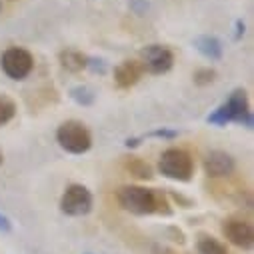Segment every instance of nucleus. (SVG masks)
I'll return each instance as SVG.
<instances>
[{"label": "nucleus", "instance_id": "nucleus-1", "mask_svg": "<svg viewBox=\"0 0 254 254\" xmlns=\"http://www.w3.org/2000/svg\"><path fill=\"white\" fill-rule=\"evenodd\" d=\"M118 204L130 214L136 216H146V214H170V204L164 198V194L156 192V190L144 188V186H122L116 192Z\"/></svg>", "mask_w": 254, "mask_h": 254}, {"label": "nucleus", "instance_id": "nucleus-2", "mask_svg": "<svg viewBox=\"0 0 254 254\" xmlns=\"http://www.w3.org/2000/svg\"><path fill=\"white\" fill-rule=\"evenodd\" d=\"M210 124L214 126H226L228 122H238L242 126H252V114H250V106H248V98H246V92L244 90H234L228 100L218 106L208 118H206Z\"/></svg>", "mask_w": 254, "mask_h": 254}, {"label": "nucleus", "instance_id": "nucleus-3", "mask_svg": "<svg viewBox=\"0 0 254 254\" xmlns=\"http://www.w3.org/2000/svg\"><path fill=\"white\" fill-rule=\"evenodd\" d=\"M56 140L60 148H64L70 154H84L92 146V136L88 128L78 120H66L58 126Z\"/></svg>", "mask_w": 254, "mask_h": 254}, {"label": "nucleus", "instance_id": "nucleus-4", "mask_svg": "<svg viewBox=\"0 0 254 254\" xmlns=\"http://www.w3.org/2000/svg\"><path fill=\"white\" fill-rule=\"evenodd\" d=\"M158 170L160 174H164L170 180L176 182H188L192 178L194 172V164L190 154L182 148H168L162 152L160 160H158Z\"/></svg>", "mask_w": 254, "mask_h": 254}, {"label": "nucleus", "instance_id": "nucleus-5", "mask_svg": "<svg viewBox=\"0 0 254 254\" xmlns=\"http://www.w3.org/2000/svg\"><path fill=\"white\" fill-rule=\"evenodd\" d=\"M0 66H2L4 74L12 80H22L26 78L32 68H34V58L26 48L20 46H10L2 52V58H0Z\"/></svg>", "mask_w": 254, "mask_h": 254}, {"label": "nucleus", "instance_id": "nucleus-6", "mask_svg": "<svg viewBox=\"0 0 254 254\" xmlns=\"http://www.w3.org/2000/svg\"><path fill=\"white\" fill-rule=\"evenodd\" d=\"M60 210L66 216H84L92 210V194L82 184H70L60 198Z\"/></svg>", "mask_w": 254, "mask_h": 254}, {"label": "nucleus", "instance_id": "nucleus-7", "mask_svg": "<svg viewBox=\"0 0 254 254\" xmlns=\"http://www.w3.org/2000/svg\"><path fill=\"white\" fill-rule=\"evenodd\" d=\"M140 64H142L144 72L166 74L174 64V54L168 46L150 44V46L142 48V52H140Z\"/></svg>", "mask_w": 254, "mask_h": 254}, {"label": "nucleus", "instance_id": "nucleus-8", "mask_svg": "<svg viewBox=\"0 0 254 254\" xmlns=\"http://www.w3.org/2000/svg\"><path fill=\"white\" fill-rule=\"evenodd\" d=\"M222 234L228 238V242H232L234 246H238L242 250H250L254 246V228L250 222H246L242 218L224 220Z\"/></svg>", "mask_w": 254, "mask_h": 254}, {"label": "nucleus", "instance_id": "nucleus-9", "mask_svg": "<svg viewBox=\"0 0 254 254\" xmlns=\"http://www.w3.org/2000/svg\"><path fill=\"white\" fill-rule=\"evenodd\" d=\"M236 162L234 158L224 150H212L204 158V172L208 178H226L234 172Z\"/></svg>", "mask_w": 254, "mask_h": 254}, {"label": "nucleus", "instance_id": "nucleus-10", "mask_svg": "<svg viewBox=\"0 0 254 254\" xmlns=\"http://www.w3.org/2000/svg\"><path fill=\"white\" fill-rule=\"evenodd\" d=\"M144 74V68L140 64V60H124L114 68V82L118 88L128 90L132 88Z\"/></svg>", "mask_w": 254, "mask_h": 254}, {"label": "nucleus", "instance_id": "nucleus-11", "mask_svg": "<svg viewBox=\"0 0 254 254\" xmlns=\"http://www.w3.org/2000/svg\"><path fill=\"white\" fill-rule=\"evenodd\" d=\"M194 46L196 50L204 56V58H210V60H218L222 56V44L216 36H210V34H202V36H196L194 38Z\"/></svg>", "mask_w": 254, "mask_h": 254}, {"label": "nucleus", "instance_id": "nucleus-12", "mask_svg": "<svg viewBox=\"0 0 254 254\" xmlns=\"http://www.w3.org/2000/svg\"><path fill=\"white\" fill-rule=\"evenodd\" d=\"M58 60H60V66L66 72H80L88 66V58L78 50H62Z\"/></svg>", "mask_w": 254, "mask_h": 254}, {"label": "nucleus", "instance_id": "nucleus-13", "mask_svg": "<svg viewBox=\"0 0 254 254\" xmlns=\"http://www.w3.org/2000/svg\"><path fill=\"white\" fill-rule=\"evenodd\" d=\"M124 168H126V172L132 174V176L138 178V180H150V178H152V168H150V164L144 162V160L138 158V156H128V158H126V160H124Z\"/></svg>", "mask_w": 254, "mask_h": 254}, {"label": "nucleus", "instance_id": "nucleus-14", "mask_svg": "<svg viewBox=\"0 0 254 254\" xmlns=\"http://www.w3.org/2000/svg\"><path fill=\"white\" fill-rule=\"evenodd\" d=\"M196 246H198V252L200 254H228L226 246L220 240H216L212 236H206V234H202L198 238V244Z\"/></svg>", "mask_w": 254, "mask_h": 254}, {"label": "nucleus", "instance_id": "nucleus-15", "mask_svg": "<svg viewBox=\"0 0 254 254\" xmlns=\"http://www.w3.org/2000/svg\"><path fill=\"white\" fill-rule=\"evenodd\" d=\"M16 114V104L12 98L4 96V94H0V126H4L8 124Z\"/></svg>", "mask_w": 254, "mask_h": 254}, {"label": "nucleus", "instance_id": "nucleus-16", "mask_svg": "<svg viewBox=\"0 0 254 254\" xmlns=\"http://www.w3.org/2000/svg\"><path fill=\"white\" fill-rule=\"evenodd\" d=\"M192 78H194V84H196V86H206V84H212V82H214L216 72H214L212 68H198Z\"/></svg>", "mask_w": 254, "mask_h": 254}, {"label": "nucleus", "instance_id": "nucleus-17", "mask_svg": "<svg viewBox=\"0 0 254 254\" xmlns=\"http://www.w3.org/2000/svg\"><path fill=\"white\" fill-rule=\"evenodd\" d=\"M72 98H74L76 102H80V104H90V102L94 100V96L90 94V90L84 88V86L74 88V90H72Z\"/></svg>", "mask_w": 254, "mask_h": 254}, {"label": "nucleus", "instance_id": "nucleus-18", "mask_svg": "<svg viewBox=\"0 0 254 254\" xmlns=\"http://www.w3.org/2000/svg\"><path fill=\"white\" fill-rule=\"evenodd\" d=\"M150 136H156V138H174L176 132L174 130H154V132H150Z\"/></svg>", "mask_w": 254, "mask_h": 254}, {"label": "nucleus", "instance_id": "nucleus-19", "mask_svg": "<svg viewBox=\"0 0 254 254\" xmlns=\"http://www.w3.org/2000/svg\"><path fill=\"white\" fill-rule=\"evenodd\" d=\"M10 220L4 214H0V232H10Z\"/></svg>", "mask_w": 254, "mask_h": 254}, {"label": "nucleus", "instance_id": "nucleus-20", "mask_svg": "<svg viewBox=\"0 0 254 254\" xmlns=\"http://www.w3.org/2000/svg\"><path fill=\"white\" fill-rule=\"evenodd\" d=\"M2 160H4V156H2V150H0V164H2Z\"/></svg>", "mask_w": 254, "mask_h": 254}, {"label": "nucleus", "instance_id": "nucleus-21", "mask_svg": "<svg viewBox=\"0 0 254 254\" xmlns=\"http://www.w3.org/2000/svg\"><path fill=\"white\" fill-rule=\"evenodd\" d=\"M0 8H2V4H0Z\"/></svg>", "mask_w": 254, "mask_h": 254}]
</instances>
